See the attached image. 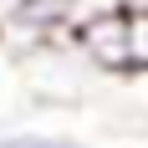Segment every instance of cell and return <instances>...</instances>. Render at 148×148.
Segmentation results:
<instances>
[{
  "label": "cell",
  "mask_w": 148,
  "mask_h": 148,
  "mask_svg": "<svg viewBox=\"0 0 148 148\" xmlns=\"http://www.w3.org/2000/svg\"><path fill=\"white\" fill-rule=\"evenodd\" d=\"M128 31H133V10L128 5H107V10H87L66 26V41L77 46V56L87 61L92 72L107 77H133V46H128Z\"/></svg>",
  "instance_id": "obj_1"
},
{
  "label": "cell",
  "mask_w": 148,
  "mask_h": 148,
  "mask_svg": "<svg viewBox=\"0 0 148 148\" xmlns=\"http://www.w3.org/2000/svg\"><path fill=\"white\" fill-rule=\"evenodd\" d=\"M61 138L51 133H36V128H5L0 133V148H56Z\"/></svg>",
  "instance_id": "obj_4"
},
{
  "label": "cell",
  "mask_w": 148,
  "mask_h": 148,
  "mask_svg": "<svg viewBox=\"0 0 148 148\" xmlns=\"http://www.w3.org/2000/svg\"><path fill=\"white\" fill-rule=\"evenodd\" d=\"M72 21H77V0H21V5L0 21V46L15 51V56H26L36 46L66 36Z\"/></svg>",
  "instance_id": "obj_2"
},
{
  "label": "cell",
  "mask_w": 148,
  "mask_h": 148,
  "mask_svg": "<svg viewBox=\"0 0 148 148\" xmlns=\"http://www.w3.org/2000/svg\"><path fill=\"white\" fill-rule=\"evenodd\" d=\"M128 46H133V77H148V10H133Z\"/></svg>",
  "instance_id": "obj_3"
},
{
  "label": "cell",
  "mask_w": 148,
  "mask_h": 148,
  "mask_svg": "<svg viewBox=\"0 0 148 148\" xmlns=\"http://www.w3.org/2000/svg\"><path fill=\"white\" fill-rule=\"evenodd\" d=\"M15 5H21V0H0V21H5V15H10Z\"/></svg>",
  "instance_id": "obj_5"
}]
</instances>
